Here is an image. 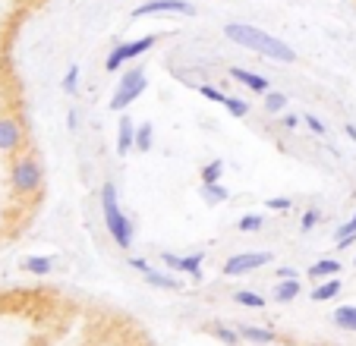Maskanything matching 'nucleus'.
Segmentation results:
<instances>
[{
    "label": "nucleus",
    "mask_w": 356,
    "mask_h": 346,
    "mask_svg": "<svg viewBox=\"0 0 356 346\" xmlns=\"http://www.w3.org/2000/svg\"><path fill=\"white\" fill-rule=\"evenodd\" d=\"M230 79L240 82L243 88H249L252 94H268L271 92V79L262 73H252V69H243V67H230Z\"/></svg>",
    "instance_id": "9"
},
{
    "label": "nucleus",
    "mask_w": 356,
    "mask_h": 346,
    "mask_svg": "<svg viewBox=\"0 0 356 346\" xmlns=\"http://www.w3.org/2000/svg\"><path fill=\"white\" fill-rule=\"evenodd\" d=\"M145 16H195V3L189 0H145L133 10V19Z\"/></svg>",
    "instance_id": "8"
},
{
    "label": "nucleus",
    "mask_w": 356,
    "mask_h": 346,
    "mask_svg": "<svg viewBox=\"0 0 356 346\" xmlns=\"http://www.w3.org/2000/svg\"><path fill=\"white\" fill-rule=\"evenodd\" d=\"M318 220H322V211H316V208H309V211H302V220H300V230L302 233H309V230H316Z\"/></svg>",
    "instance_id": "30"
},
{
    "label": "nucleus",
    "mask_w": 356,
    "mask_h": 346,
    "mask_svg": "<svg viewBox=\"0 0 356 346\" xmlns=\"http://www.w3.org/2000/svg\"><path fill=\"white\" fill-rule=\"evenodd\" d=\"M221 107L230 113V117H236V120H243V117H249V110H252V104H249V101H243V98H236V94H227Z\"/></svg>",
    "instance_id": "24"
},
{
    "label": "nucleus",
    "mask_w": 356,
    "mask_h": 346,
    "mask_svg": "<svg viewBox=\"0 0 356 346\" xmlns=\"http://www.w3.org/2000/svg\"><path fill=\"white\" fill-rule=\"evenodd\" d=\"M19 151H26V123L19 120V113L3 110L0 113V158H7V164Z\"/></svg>",
    "instance_id": "5"
},
{
    "label": "nucleus",
    "mask_w": 356,
    "mask_h": 346,
    "mask_svg": "<svg viewBox=\"0 0 356 346\" xmlns=\"http://www.w3.org/2000/svg\"><path fill=\"white\" fill-rule=\"evenodd\" d=\"M152 145H155V126H152V120L148 123H136V151H152Z\"/></svg>",
    "instance_id": "21"
},
{
    "label": "nucleus",
    "mask_w": 356,
    "mask_h": 346,
    "mask_svg": "<svg viewBox=\"0 0 356 346\" xmlns=\"http://www.w3.org/2000/svg\"><path fill=\"white\" fill-rule=\"evenodd\" d=\"M234 302H236V306H246V308H256V312L268 306V299H265L262 293H256V290H236Z\"/></svg>",
    "instance_id": "23"
},
{
    "label": "nucleus",
    "mask_w": 356,
    "mask_h": 346,
    "mask_svg": "<svg viewBox=\"0 0 356 346\" xmlns=\"http://www.w3.org/2000/svg\"><path fill=\"white\" fill-rule=\"evenodd\" d=\"M265 208L275 214H287V211H293V199H287V195H271V199H265Z\"/></svg>",
    "instance_id": "29"
},
{
    "label": "nucleus",
    "mask_w": 356,
    "mask_h": 346,
    "mask_svg": "<svg viewBox=\"0 0 356 346\" xmlns=\"http://www.w3.org/2000/svg\"><path fill=\"white\" fill-rule=\"evenodd\" d=\"M136 148V123L129 113H120V123H117V154L127 158Z\"/></svg>",
    "instance_id": "11"
},
{
    "label": "nucleus",
    "mask_w": 356,
    "mask_h": 346,
    "mask_svg": "<svg viewBox=\"0 0 356 346\" xmlns=\"http://www.w3.org/2000/svg\"><path fill=\"white\" fill-rule=\"evenodd\" d=\"M202 261H205V252H189L183 255V274L193 280H202Z\"/></svg>",
    "instance_id": "25"
},
{
    "label": "nucleus",
    "mask_w": 356,
    "mask_h": 346,
    "mask_svg": "<svg viewBox=\"0 0 356 346\" xmlns=\"http://www.w3.org/2000/svg\"><path fill=\"white\" fill-rule=\"evenodd\" d=\"M353 265H356V258H353Z\"/></svg>",
    "instance_id": "40"
},
{
    "label": "nucleus",
    "mask_w": 356,
    "mask_h": 346,
    "mask_svg": "<svg viewBox=\"0 0 356 346\" xmlns=\"http://www.w3.org/2000/svg\"><path fill=\"white\" fill-rule=\"evenodd\" d=\"M302 123H306V126H309L312 133L318 135V139H325V135H328V126H325V123L318 120L316 113H302Z\"/></svg>",
    "instance_id": "31"
},
{
    "label": "nucleus",
    "mask_w": 356,
    "mask_h": 346,
    "mask_svg": "<svg viewBox=\"0 0 356 346\" xmlns=\"http://www.w3.org/2000/svg\"><path fill=\"white\" fill-rule=\"evenodd\" d=\"M148 88V79H145V69L142 67H129L127 73L120 76V82H117L114 94H111V110L114 113H127V107L133 104L136 98H142Z\"/></svg>",
    "instance_id": "4"
},
{
    "label": "nucleus",
    "mask_w": 356,
    "mask_h": 346,
    "mask_svg": "<svg viewBox=\"0 0 356 346\" xmlns=\"http://www.w3.org/2000/svg\"><path fill=\"white\" fill-rule=\"evenodd\" d=\"M309 274L312 280H328V277H337L341 274V261L337 258H318V261H312L309 265Z\"/></svg>",
    "instance_id": "17"
},
{
    "label": "nucleus",
    "mask_w": 356,
    "mask_h": 346,
    "mask_svg": "<svg viewBox=\"0 0 356 346\" xmlns=\"http://www.w3.org/2000/svg\"><path fill=\"white\" fill-rule=\"evenodd\" d=\"M331 321H334L341 331L356 333V306H337L334 312H331Z\"/></svg>",
    "instance_id": "20"
},
{
    "label": "nucleus",
    "mask_w": 356,
    "mask_h": 346,
    "mask_svg": "<svg viewBox=\"0 0 356 346\" xmlns=\"http://www.w3.org/2000/svg\"><path fill=\"white\" fill-rule=\"evenodd\" d=\"M262 98H265V113H271V117H275V113H284V110H287V104H290L287 94L275 92V88H271L268 94H262Z\"/></svg>",
    "instance_id": "26"
},
{
    "label": "nucleus",
    "mask_w": 356,
    "mask_h": 346,
    "mask_svg": "<svg viewBox=\"0 0 356 346\" xmlns=\"http://www.w3.org/2000/svg\"><path fill=\"white\" fill-rule=\"evenodd\" d=\"M161 41V35H142V38H133V41H123V44H117L114 51L104 57V69L108 73H120L123 67H127L129 60H136V57H142V53H148L152 47Z\"/></svg>",
    "instance_id": "6"
},
{
    "label": "nucleus",
    "mask_w": 356,
    "mask_h": 346,
    "mask_svg": "<svg viewBox=\"0 0 356 346\" xmlns=\"http://www.w3.org/2000/svg\"><path fill=\"white\" fill-rule=\"evenodd\" d=\"M205 331H209L215 340H221L224 346H240V343H243L240 331H236V327H230V324H224V321H211Z\"/></svg>",
    "instance_id": "16"
},
{
    "label": "nucleus",
    "mask_w": 356,
    "mask_h": 346,
    "mask_svg": "<svg viewBox=\"0 0 356 346\" xmlns=\"http://www.w3.org/2000/svg\"><path fill=\"white\" fill-rule=\"evenodd\" d=\"M343 290V283L337 277H328V280H318L316 286H312V293H309V299L312 302H331L337 293Z\"/></svg>",
    "instance_id": "13"
},
{
    "label": "nucleus",
    "mask_w": 356,
    "mask_h": 346,
    "mask_svg": "<svg viewBox=\"0 0 356 346\" xmlns=\"http://www.w3.org/2000/svg\"><path fill=\"white\" fill-rule=\"evenodd\" d=\"M224 38L234 41L236 47H246V51L259 53L265 60H275V63H296V51L281 41L277 35L265 32L259 26H249V22H227L224 26Z\"/></svg>",
    "instance_id": "1"
},
{
    "label": "nucleus",
    "mask_w": 356,
    "mask_h": 346,
    "mask_svg": "<svg viewBox=\"0 0 356 346\" xmlns=\"http://www.w3.org/2000/svg\"><path fill=\"white\" fill-rule=\"evenodd\" d=\"M343 135H347L350 142H356V126H353V123H347V126H343Z\"/></svg>",
    "instance_id": "38"
},
{
    "label": "nucleus",
    "mask_w": 356,
    "mask_h": 346,
    "mask_svg": "<svg viewBox=\"0 0 356 346\" xmlns=\"http://www.w3.org/2000/svg\"><path fill=\"white\" fill-rule=\"evenodd\" d=\"M161 265L168 267L170 274H183V255H174V252H161Z\"/></svg>",
    "instance_id": "32"
},
{
    "label": "nucleus",
    "mask_w": 356,
    "mask_h": 346,
    "mask_svg": "<svg viewBox=\"0 0 356 346\" xmlns=\"http://www.w3.org/2000/svg\"><path fill=\"white\" fill-rule=\"evenodd\" d=\"M302 123V117H296V113H284V120H281V126L284 129H296Z\"/></svg>",
    "instance_id": "37"
},
{
    "label": "nucleus",
    "mask_w": 356,
    "mask_h": 346,
    "mask_svg": "<svg viewBox=\"0 0 356 346\" xmlns=\"http://www.w3.org/2000/svg\"><path fill=\"white\" fill-rule=\"evenodd\" d=\"M67 129H70V133H76V129H79V113H76V107H70V110H67Z\"/></svg>",
    "instance_id": "36"
},
{
    "label": "nucleus",
    "mask_w": 356,
    "mask_h": 346,
    "mask_svg": "<svg viewBox=\"0 0 356 346\" xmlns=\"http://www.w3.org/2000/svg\"><path fill=\"white\" fill-rule=\"evenodd\" d=\"M199 94H202V98H209V101H215V104H224V98H227L221 88L209 85V82H202V85H199Z\"/></svg>",
    "instance_id": "33"
},
{
    "label": "nucleus",
    "mask_w": 356,
    "mask_h": 346,
    "mask_svg": "<svg viewBox=\"0 0 356 346\" xmlns=\"http://www.w3.org/2000/svg\"><path fill=\"white\" fill-rule=\"evenodd\" d=\"M293 277H300L296 267H290V265H277L275 267V280H293Z\"/></svg>",
    "instance_id": "34"
},
{
    "label": "nucleus",
    "mask_w": 356,
    "mask_h": 346,
    "mask_svg": "<svg viewBox=\"0 0 356 346\" xmlns=\"http://www.w3.org/2000/svg\"><path fill=\"white\" fill-rule=\"evenodd\" d=\"M353 242H356V214L350 220H343V224L334 230V246L341 249V252L343 249H353Z\"/></svg>",
    "instance_id": "19"
},
{
    "label": "nucleus",
    "mask_w": 356,
    "mask_h": 346,
    "mask_svg": "<svg viewBox=\"0 0 356 346\" xmlns=\"http://www.w3.org/2000/svg\"><path fill=\"white\" fill-rule=\"evenodd\" d=\"M309 346H318V343H309Z\"/></svg>",
    "instance_id": "39"
},
{
    "label": "nucleus",
    "mask_w": 356,
    "mask_h": 346,
    "mask_svg": "<svg viewBox=\"0 0 356 346\" xmlns=\"http://www.w3.org/2000/svg\"><path fill=\"white\" fill-rule=\"evenodd\" d=\"M7 189L13 199H35L44 189V164L35 151H19L7 164Z\"/></svg>",
    "instance_id": "2"
},
{
    "label": "nucleus",
    "mask_w": 356,
    "mask_h": 346,
    "mask_svg": "<svg viewBox=\"0 0 356 346\" xmlns=\"http://www.w3.org/2000/svg\"><path fill=\"white\" fill-rule=\"evenodd\" d=\"M145 283L155 286V290H183V280H177L174 274H164V271H155V267H148L145 274Z\"/></svg>",
    "instance_id": "14"
},
{
    "label": "nucleus",
    "mask_w": 356,
    "mask_h": 346,
    "mask_svg": "<svg viewBox=\"0 0 356 346\" xmlns=\"http://www.w3.org/2000/svg\"><path fill=\"white\" fill-rule=\"evenodd\" d=\"M22 271L35 274V277H47L54 271V258L51 255H29V258H22Z\"/></svg>",
    "instance_id": "18"
},
{
    "label": "nucleus",
    "mask_w": 356,
    "mask_h": 346,
    "mask_svg": "<svg viewBox=\"0 0 356 346\" xmlns=\"http://www.w3.org/2000/svg\"><path fill=\"white\" fill-rule=\"evenodd\" d=\"M236 331H240L243 343H252V346H271L277 340V331H271L265 324H236Z\"/></svg>",
    "instance_id": "10"
},
{
    "label": "nucleus",
    "mask_w": 356,
    "mask_h": 346,
    "mask_svg": "<svg viewBox=\"0 0 356 346\" xmlns=\"http://www.w3.org/2000/svg\"><path fill=\"white\" fill-rule=\"evenodd\" d=\"M224 170H227L224 158H215V160H209V164H202L199 180H202V183H221V180H224Z\"/></svg>",
    "instance_id": "22"
},
{
    "label": "nucleus",
    "mask_w": 356,
    "mask_h": 346,
    "mask_svg": "<svg viewBox=\"0 0 356 346\" xmlns=\"http://www.w3.org/2000/svg\"><path fill=\"white\" fill-rule=\"evenodd\" d=\"M101 214H104V226H108L111 240L117 242V246L123 249V252H129L133 249V240H136V230H133V220L123 214L120 208V192H117V183L114 180H104L101 183Z\"/></svg>",
    "instance_id": "3"
},
{
    "label": "nucleus",
    "mask_w": 356,
    "mask_h": 346,
    "mask_svg": "<svg viewBox=\"0 0 356 346\" xmlns=\"http://www.w3.org/2000/svg\"><path fill=\"white\" fill-rule=\"evenodd\" d=\"M129 267H133V271H139V274H145L152 265H148V258H139V255H133V258H129Z\"/></svg>",
    "instance_id": "35"
},
{
    "label": "nucleus",
    "mask_w": 356,
    "mask_h": 346,
    "mask_svg": "<svg viewBox=\"0 0 356 346\" xmlns=\"http://www.w3.org/2000/svg\"><path fill=\"white\" fill-rule=\"evenodd\" d=\"M262 226H265L262 214H243V217L236 220V230H240V233H259Z\"/></svg>",
    "instance_id": "28"
},
{
    "label": "nucleus",
    "mask_w": 356,
    "mask_h": 346,
    "mask_svg": "<svg viewBox=\"0 0 356 346\" xmlns=\"http://www.w3.org/2000/svg\"><path fill=\"white\" fill-rule=\"evenodd\" d=\"M271 296H275L277 306H290L293 299H300L302 296V280H275V290H271Z\"/></svg>",
    "instance_id": "12"
},
{
    "label": "nucleus",
    "mask_w": 356,
    "mask_h": 346,
    "mask_svg": "<svg viewBox=\"0 0 356 346\" xmlns=\"http://www.w3.org/2000/svg\"><path fill=\"white\" fill-rule=\"evenodd\" d=\"M199 195H202V201H205V205H224V201L230 199V189L224 186V183H202L199 186Z\"/></svg>",
    "instance_id": "15"
},
{
    "label": "nucleus",
    "mask_w": 356,
    "mask_h": 346,
    "mask_svg": "<svg viewBox=\"0 0 356 346\" xmlns=\"http://www.w3.org/2000/svg\"><path fill=\"white\" fill-rule=\"evenodd\" d=\"M271 261H275V252H268V249H262V252H236L221 265V274L224 277H243V274L268 267Z\"/></svg>",
    "instance_id": "7"
},
{
    "label": "nucleus",
    "mask_w": 356,
    "mask_h": 346,
    "mask_svg": "<svg viewBox=\"0 0 356 346\" xmlns=\"http://www.w3.org/2000/svg\"><path fill=\"white\" fill-rule=\"evenodd\" d=\"M79 82H82V69H79V63H70L67 73H63L60 88H63L67 94H76V92H79Z\"/></svg>",
    "instance_id": "27"
}]
</instances>
